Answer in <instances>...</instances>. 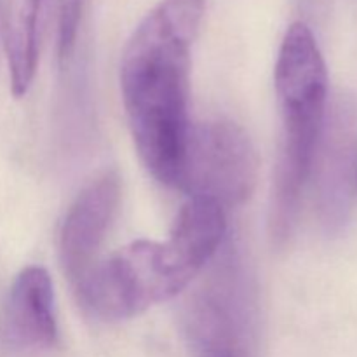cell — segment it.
<instances>
[{
    "instance_id": "cell-3",
    "label": "cell",
    "mask_w": 357,
    "mask_h": 357,
    "mask_svg": "<svg viewBox=\"0 0 357 357\" xmlns=\"http://www.w3.org/2000/svg\"><path fill=\"white\" fill-rule=\"evenodd\" d=\"M255 279L234 241L223 244L208 274L187 296L181 328L190 357H255L258 344Z\"/></svg>"
},
{
    "instance_id": "cell-1",
    "label": "cell",
    "mask_w": 357,
    "mask_h": 357,
    "mask_svg": "<svg viewBox=\"0 0 357 357\" xmlns=\"http://www.w3.org/2000/svg\"><path fill=\"white\" fill-rule=\"evenodd\" d=\"M206 0H160L122 52L121 91L136 150L146 169L178 187L190 121L192 47Z\"/></svg>"
},
{
    "instance_id": "cell-9",
    "label": "cell",
    "mask_w": 357,
    "mask_h": 357,
    "mask_svg": "<svg viewBox=\"0 0 357 357\" xmlns=\"http://www.w3.org/2000/svg\"><path fill=\"white\" fill-rule=\"evenodd\" d=\"M6 323L16 347L42 351L56 344L54 289L45 268L26 267L16 275L7 298Z\"/></svg>"
},
{
    "instance_id": "cell-6",
    "label": "cell",
    "mask_w": 357,
    "mask_h": 357,
    "mask_svg": "<svg viewBox=\"0 0 357 357\" xmlns=\"http://www.w3.org/2000/svg\"><path fill=\"white\" fill-rule=\"evenodd\" d=\"M317 167V211L328 234L347 225L357 174V108L351 100L335 105L321 136Z\"/></svg>"
},
{
    "instance_id": "cell-8",
    "label": "cell",
    "mask_w": 357,
    "mask_h": 357,
    "mask_svg": "<svg viewBox=\"0 0 357 357\" xmlns=\"http://www.w3.org/2000/svg\"><path fill=\"white\" fill-rule=\"evenodd\" d=\"M225 234V208L209 199H188L178 213L169 239L160 243L166 267L180 291L211 264Z\"/></svg>"
},
{
    "instance_id": "cell-11",
    "label": "cell",
    "mask_w": 357,
    "mask_h": 357,
    "mask_svg": "<svg viewBox=\"0 0 357 357\" xmlns=\"http://www.w3.org/2000/svg\"><path fill=\"white\" fill-rule=\"evenodd\" d=\"M82 7L84 0H59L58 56L61 63H65L75 49Z\"/></svg>"
},
{
    "instance_id": "cell-4",
    "label": "cell",
    "mask_w": 357,
    "mask_h": 357,
    "mask_svg": "<svg viewBox=\"0 0 357 357\" xmlns=\"http://www.w3.org/2000/svg\"><path fill=\"white\" fill-rule=\"evenodd\" d=\"M257 178V150L239 124L216 119L190 126L176 188L225 208L246 202Z\"/></svg>"
},
{
    "instance_id": "cell-12",
    "label": "cell",
    "mask_w": 357,
    "mask_h": 357,
    "mask_svg": "<svg viewBox=\"0 0 357 357\" xmlns=\"http://www.w3.org/2000/svg\"><path fill=\"white\" fill-rule=\"evenodd\" d=\"M356 185H357V174H356Z\"/></svg>"
},
{
    "instance_id": "cell-10",
    "label": "cell",
    "mask_w": 357,
    "mask_h": 357,
    "mask_svg": "<svg viewBox=\"0 0 357 357\" xmlns=\"http://www.w3.org/2000/svg\"><path fill=\"white\" fill-rule=\"evenodd\" d=\"M45 3L47 0H3V45L16 98L28 93L37 72Z\"/></svg>"
},
{
    "instance_id": "cell-7",
    "label": "cell",
    "mask_w": 357,
    "mask_h": 357,
    "mask_svg": "<svg viewBox=\"0 0 357 357\" xmlns=\"http://www.w3.org/2000/svg\"><path fill=\"white\" fill-rule=\"evenodd\" d=\"M119 202L121 180L115 173H105L77 195L66 213L59 234V260L75 289L98 265V255L117 215Z\"/></svg>"
},
{
    "instance_id": "cell-2",
    "label": "cell",
    "mask_w": 357,
    "mask_h": 357,
    "mask_svg": "<svg viewBox=\"0 0 357 357\" xmlns=\"http://www.w3.org/2000/svg\"><path fill=\"white\" fill-rule=\"evenodd\" d=\"M274 80L282 135L272 181L268 234L275 246H282L295 230L302 190L312 169L326 119V63L305 23H293L286 31Z\"/></svg>"
},
{
    "instance_id": "cell-5",
    "label": "cell",
    "mask_w": 357,
    "mask_h": 357,
    "mask_svg": "<svg viewBox=\"0 0 357 357\" xmlns=\"http://www.w3.org/2000/svg\"><path fill=\"white\" fill-rule=\"evenodd\" d=\"M77 293L96 317L122 321L171 300L180 289L167 272L160 243L136 241L98 264Z\"/></svg>"
}]
</instances>
